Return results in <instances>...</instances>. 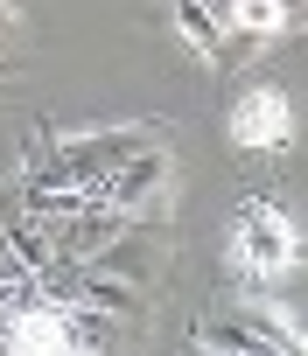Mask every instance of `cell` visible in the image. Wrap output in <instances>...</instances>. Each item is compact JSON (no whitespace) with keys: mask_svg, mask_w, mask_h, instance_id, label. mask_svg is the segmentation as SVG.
I'll list each match as a JSON object with an SVG mask.
<instances>
[{"mask_svg":"<svg viewBox=\"0 0 308 356\" xmlns=\"http://www.w3.org/2000/svg\"><path fill=\"white\" fill-rule=\"evenodd\" d=\"M0 280H8V286H15V280H29V266H22V259H15V245H8V231H0Z\"/></svg>","mask_w":308,"mask_h":356,"instance_id":"13","label":"cell"},{"mask_svg":"<svg viewBox=\"0 0 308 356\" xmlns=\"http://www.w3.org/2000/svg\"><path fill=\"white\" fill-rule=\"evenodd\" d=\"M162 182H169V154H162V147H140L119 175H105L91 196H98V203H112V210H140V203L162 189Z\"/></svg>","mask_w":308,"mask_h":356,"instance_id":"3","label":"cell"},{"mask_svg":"<svg viewBox=\"0 0 308 356\" xmlns=\"http://www.w3.org/2000/svg\"><path fill=\"white\" fill-rule=\"evenodd\" d=\"M56 238H63V217H36V210H22V224H8V245H15V259H22L29 273L56 259Z\"/></svg>","mask_w":308,"mask_h":356,"instance_id":"6","label":"cell"},{"mask_svg":"<svg viewBox=\"0 0 308 356\" xmlns=\"http://www.w3.org/2000/svg\"><path fill=\"white\" fill-rule=\"evenodd\" d=\"M245 328H252L266 349H308V335H294V328H287L280 314H266V307H252V314H245Z\"/></svg>","mask_w":308,"mask_h":356,"instance_id":"12","label":"cell"},{"mask_svg":"<svg viewBox=\"0 0 308 356\" xmlns=\"http://www.w3.org/2000/svg\"><path fill=\"white\" fill-rule=\"evenodd\" d=\"M8 307H15V286H8V280H0V314H8Z\"/></svg>","mask_w":308,"mask_h":356,"instance_id":"15","label":"cell"},{"mask_svg":"<svg viewBox=\"0 0 308 356\" xmlns=\"http://www.w3.org/2000/svg\"><path fill=\"white\" fill-rule=\"evenodd\" d=\"M280 8H287V15H294V8H308V0H280Z\"/></svg>","mask_w":308,"mask_h":356,"instance_id":"16","label":"cell"},{"mask_svg":"<svg viewBox=\"0 0 308 356\" xmlns=\"http://www.w3.org/2000/svg\"><path fill=\"white\" fill-rule=\"evenodd\" d=\"M112 335H119V328H112L105 307H91V300H70V307H63V342H70V349H112Z\"/></svg>","mask_w":308,"mask_h":356,"instance_id":"7","label":"cell"},{"mask_svg":"<svg viewBox=\"0 0 308 356\" xmlns=\"http://www.w3.org/2000/svg\"><path fill=\"white\" fill-rule=\"evenodd\" d=\"M84 300H91V307H105V314H133V307H140V293H133V286H119V280H91V273H84Z\"/></svg>","mask_w":308,"mask_h":356,"instance_id":"11","label":"cell"},{"mask_svg":"<svg viewBox=\"0 0 308 356\" xmlns=\"http://www.w3.org/2000/svg\"><path fill=\"white\" fill-rule=\"evenodd\" d=\"M238 252H245V266L266 280V273H280L287 266V224L273 217V210H245V238H238Z\"/></svg>","mask_w":308,"mask_h":356,"instance_id":"4","label":"cell"},{"mask_svg":"<svg viewBox=\"0 0 308 356\" xmlns=\"http://www.w3.org/2000/svg\"><path fill=\"white\" fill-rule=\"evenodd\" d=\"M140 147H147L140 133H70V140H56V154H43V161H36V175H43V182L98 189L105 175H119Z\"/></svg>","mask_w":308,"mask_h":356,"instance_id":"1","label":"cell"},{"mask_svg":"<svg viewBox=\"0 0 308 356\" xmlns=\"http://www.w3.org/2000/svg\"><path fill=\"white\" fill-rule=\"evenodd\" d=\"M280 22H287L280 0H231V29H245V35H273Z\"/></svg>","mask_w":308,"mask_h":356,"instance_id":"10","label":"cell"},{"mask_svg":"<svg viewBox=\"0 0 308 356\" xmlns=\"http://www.w3.org/2000/svg\"><path fill=\"white\" fill-rule=\"evenodd\" d=\"M197 342H203V349H231V356H245V349H266V342L245 328V314H238V321H203V328H197Z\"/></svg>","mask_w":308,"mask_h":356,"instance_id":"9","label":"cell"},{"mask_svg":"<svg viewBox=\"0 0 308 356\" xmlns=\"http://www.w3.org/2000/svg\"><path fill=\"white\" fill-rule=\"evenodd\" d=\"M287 140V98L280 91H252L238 105V147H280Z\"/></svg>","mask_w":308,"mask_h":356,"instance_id":"5","label":"cell"},{"mask_svg":"<svg viewBox=\"0 0 308 356\" xmlns=\"http://www.w3.org/2000/svg\"><path fill=\"white\" fill-rule=\"evenodd\" d=\"M119 238H126V210H112V203H98V196H91L77 217H63L56 259H77V266H91V259H105Z\"/></svg>","mask_w":308,"mask_h":356,"instance_id":"2","label":"cell"},{"mask_svg":"<svg viewBox=\"0 0 308 356\" xmlns=\"http://www.w3.org/2000/svg\"><path fill=\"white\" fill-rule=\"evenodd\" d=\"M176 29H183L203 56H224V22L203 8V0H176Z\"/></svg>","mask_w":308,"mask_h":356,"instance_id":"8","label":"cell"},{"mask_svg":"<svg viewBox=\"0 0 308 356\" xmlns=\"http://www.w3.org/2000/svg\"><path fill=\"white\" fill-rule=\"evenodd\" d=\"M203 8H210V15H217V22L231 29V0H203Z\"/></svg>","mask_w":308,"mask_h":356,"instance_id":"14","label":"cell"}]
</instances>
